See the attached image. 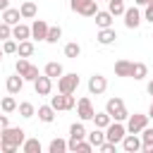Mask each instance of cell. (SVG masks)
Instances as JSON below:
<instances>
[{"mask_svg":"<svg viewBox=\"0 0 153 153\" xmlns=\"http://www.w3.org/2000/svg\"><path fill=\"white\" fill-rule=\"evenodd\" d=\"M141 146H143V141H141L136 134H127L124 141H122V148H124L127 153H136V151H141Z\"/></svg>","mask_w":153,"mask_h":153,"instance_id":"9a60e30c","label":"cell"},{"mask_svg":"<svg viewBox=\"0 0 153 153\" xmlns=\"http://www.w3.org/2000/svg\"><path fill=\"white\" fill-rule=\"evenodd\" d=\"M10 7V0H0V10H7Z\"/></svg>","mask_w":153,"mask_h":153,"instance_id":"ee69618b","label":"cell"},{"mask_svg":"<svg viewBox=\"0 0 153 153\" xmlns=\"http://www.w3.org/2000/svg\"><path fill=\"white\" fill-rule=\"evenodd\" d=\"M143 19L153 24V5H151V2H148V5H146V10H143Z\"/></svg>","mask_w":153,"mask_h":153,"instance_id":"60d3db41","label":"cell"},{"mask_svg":"<svg viewBox=\"0 0 153 153\" xmlns=\"http://www.w3.org/2000/svg\"><path fill=\"white\" fill-rule=\"evenodd\" d=\"M60 38H62V29H60L57 24L50 26V29H48V36H45V43H57Z\"/></svg>","mask_w":153,"mask_h":153,"instance_id":"e575fe53","label":"cell"},{"mask_svg":"<svg viewBox=\"0 0 153 153\" xmlns=\"http://www.w3.org/2000/svg\"><path fill=\"white\" fill-rule=\"evenodd\" d=\"M115 38H117V33H115V29H112V26H110V29H98L96 41H98L100 45H110V43H115Z\"/></svg>","mask_w":153,"mask_h":153,"instance_id":"e0dca14e","label":"cell"},{"mask_svg":"<svg viewBox=\"0 0 153 153\" xmlns=\"http://www.w3.org/2000/svg\"><path fill=\"white\" fill-rule=\"evenodd\" d=\"M14 69H17L26 81H36V79L41 76V74H38V67H36V65H31L26 57H19V60H17V65H14Z\"/></svg>","mask_w":153,"mask_h":153,"instance_id":"277c9868","label":"cell"},{"mask_svg":"<svg viewBox=\"0 0 153 153\" xmlns=\"http://www.w3.org/2000/svg\"><path fill=\"white\" fill-rule=\"evenodd\" d=\"M22 153H41V141L38 139H26L22 146Z\"/></svg>","mask_w":153,"mask_h":153,"instance_id":"f546056e","label":"cell"},{"mask_svg":"<svg viewBox=\"0 0 153 153\" xmlns=\"http://www.w3.org/2000/svg\"><path fill=\"white\" fill-rule=\"evenodd\" d=\"M76 115H79V120H81V122H86V120H93L96 110H93V103H91V98H88V96L79 98V103H76Z\"/></svg>","mask_w":153,"mask_h":153,"instance_id":"ba28073f","label":"cell"},{"mask_svg":"<svg viewBox=\"0 0 153 153\" xmlns=\"http://www.w3.org/2000/svg\"><path fill=\"white\" fill-rule=\"evenodd\" d=\"M151 5H153V0H151Z\"/></svg>","mask_w":153,"mask_h":153,"instance_id":"c3c4849f","label":"cell"},{"mask_svg":"<svg viewBox=\"0 0 153 153\" xmlns=\"http://www.w3.org/2000/svg\"><path fill=\"white\" fill-rule=\"evenodd\" d=\"M79 100H74V93H60V96H53L50 98V105L55 110H74Z\"/></svg>","mask_w":153,"mask_h":153,"instance_id":"52a82bcc","label":"cell"},{"mask_svg":"<svg viewBox=\"0 0 153 153\" xmlns=\"http://www.w3.org/2000/svg\"><path fill=\"white\" fill-rule=\"evenodd\" d=\"M122 17H124V26H127V29H139V24L143 22V14L139 12L136 5H134V7H127Z\"/></svg>","mask_w":153,"mask_h":153,"instance_id":"9c48e42d","label":"cell"},{"mask_svg":"<svg viewBox=\"0 0 153 153\" xmlns=\"http://www.w3.org/2000/svg\"><path fill=\"white\" fill-rule=\"evenodd\" d=\"M26 141V131L19 127H5L0 134V143H10V146H24Z\"/></svg>","mask_w":153,"mask_h":153,"instance_id":"6da1fadb","label":"cell"},{"mask_svg":"<svg viewBox=\"0 0 153 153\" xmlns=\"http://www.w3.org/2000/svg\"><path fill=\"white\" fill-rule=\"evenodd\" d=\"M55 112H57V110H55L53 105H41V108L36 110L38 120H41V122H45V124H50V122L55 120Z\"/></svg>","mask_w":153,"mask_h":153,"instance_id":"ac0fdd59","label":"cell"},{"mask_svg":"<svg viewBox=\"0 0 153 153\" xmlns=\"http://www.w3.org/2000/svg\"><path fill=\"white\" fill-rule=\"evenodd\" d=\"M12 29H14V26H10L7 22H2V24H0V38H2V41L12 38Z\"/></svg>","mask_w":153,"mask_h":153,"instance_id":"f35d334b","label":"cell"},{"mask_svg":"<svg viewBox=\"0 0 153 153\" xmlns=\"http://www.w3.org/2000/svg\"><path fill=\"white\" fill-rule=\"evenodd\" d=\"M91 2H93V0H69V7H72V12L84 14V12H86V7H88Z\"/></svg>","mask_w":153,"mask_h":153,"instance_id":"d6a6232c","label":"cell"},{"mask_svg":"<svg viewBox=\"0 0 153 153\" xmlns=\"http://www.w3.org/2000/svg\"><path fill=\"white\" fill-rule=\"evenodd\" d=\"M108 10L117 17V14H124L127 7H124V0H108Z\"/></svg>","mask_w":153,"mask_h":153,"instance_id":"836d02e7","label":"cell"},{"mask_svg":"<svg viewBox=\"0 0 153 153\" xmlns=\"http://www.w3.org/2000/svg\"><path fill=\"white\" fill-rule=\"evenodd\" d=\"M24 81H26V79H24L19 72H17V74H12V76H7V81H5L7 93H12V96H14V93H19V91H22V86H24Z\"/></svg>","mask_w":153,"mask_h":153,"instance_id":"5bb4252c","label":"cell"},{"mask_svg":"<svg viewBox=\"0 0 153 153\" xmlns=\"http://www.w3.org/2000/svg\"><path fill=\"white\" fill-rule=\"evenodd\" d=\"M14 110H19V105H17V100H14V98H12V93H10V96H5V98H2V112H7V115H10V112H14Z\"/></svg>","mask_w":153,"mask_h":153,"instance_id":"d590c367","label":"cell"},{"mask_svg":"<svg viewBox=\"0 0 153 153\" xmlns=\"http://www.w3.org/2000/svg\"><path fill=\"white\" fill-rule=\"evenodd\" d=\"M131 67H134V62H129V60H117V62H115V74H117V76H131Z\"/></svg>","mask_w":153,"mask_h":153,"instance_id":"603a6c76","label":"cell"},{"mask_svg":"<svg viewBox=\"0 0 153 153\" xmlns=\"http://www.w3.org/2000/svg\"><path fill=\"white\" fill-rule=\"evenodd\" d=\"M0 151H2V153H17V151H19V146H10V143H0Z\"/></svg>","mask_w":153,"mask_h":153,"instance_id":"b9f144b4","label":"cell"},{"mask_svg":"<svg viewBox=\"0 0 153 153\" xmlns=\"http://www.w3.org/2000/svg\"><path fill=\"white\" fill-rule=\"evenodd\" d=\"M127 134H129V131H127V124H122V122H117V120H112V124L105 129V139L112 141V143H122Z\"/></svg>","mask_w":153,"mask_h":153,"instance_id":"5b68a950","label":"cell"},{"mask_svg":"<svg viewBox=\"0 0 153 153\" xmlns=\"http://www.w3.org/2000/svg\"><path fill=\"white\" fill-rule=\"evenodd\" d=\"M148 115H141V112H134V115H129V120H127V131L129 134H141L146 127H148Z\"/></svg>","mask_w":153,"mask_h":153,"instance_id":"8992f818","label":"cell"},{"mask_svg":"<svg viewBox=\"0 0 153 153\" xmlns=\"http://www.w3.org/2000/svg\"><path fill=\"white\" fill-rule=\"evenodd\" d=\"M19 19H24L19 10H12V7L2 10V22H7L10 26H17V24H19Z\"/></svg>","mask_w":153,"mask_h":153,"instance_id":"d6986e66","label":"cell"},{"mask_svg":"<svg viewBox=\"0 0 153 153\" xmlns=\"http://www.w3.org/2000/svg\"><path fill=\"white\" fill-rule=\"evenodd\" d=\"M93 124H96V127H100V129H108V127L112 124V115H110L108 110L96 112V115H93Z\"/></svg>","mask_w":153,"mask_h":153,"instance_id":"ffe728a7","label":"cell"},{"mask_svg":"<svg viewBox=\"0 0 153 153\" xmlns=\"http://www.w3.org/2000/svg\"><path fill=\"white\" fill-rule=\"evenodd\" d=\"M12 38H17V41H26V38H31V26H26V24H17L14 29H12Z\"/></svg>","mask_w":153,"mask_h":153,"instance_id":"7402d4cb","label":"cell"},{"mask_svg":"<svg viewBox=\"0 0 153 153\" xmlns=\"http://www.w3.org/2000/svg\"><path fill=\"white\" fill-rule=\"evenodd\" d=\"M17 55H19V57H31V55H33V43H31V38H26V41H19Z\"/></svg>","mask_w":153,"mask_h":153,"instance_id":"83f0119b","label":"cell"},{"mask_svg":"<svg viewBox=\"0 0 153 153\" xmlns=\"http://www.w3.org/2000/svg\"><path fill=\"white\" fill-rule=\"evenodd\" d=\"M19 115H22L24 120H29V117H33V115H36V108H33V103H29V100H24V103H19Z\"/></svg>","mask_w":153,"mask_h":153,"instance_id":"1f68e13d","label":"cell"},{"mask_svg":"<svg viewBox=\"0 0 153 153\" xmlns=\"http://www.w3.org/2000/svg\"><path fill=\"white\" fill-rule=\"evenodd\" d=\"M131 76H134V79H146V76H148V67H146L143 62H134V67H131Z\"/></svg>","mask_w":153,"mask_h":153,"instance_id":"4dcf8cb0","label":"cell"},{"mask_svg":"<svg viewBox=\"0 0 153 153\" xmlns=\"http://www.w3.org/2000/svg\"><path fill=\"white\" fill-rule=\"evenodd\" d=\"M48 29H50V24L45 19H33V24H31V38L33 41H45Z\"/></svg>","mask_w":153,"mask_h":153,"instance_id":"7c38bea8","label":"cell"},{"mask_svg":"<svg viewBox=\"0 0 153 153\" xmlns=\"http://www.w3.org/2000/svg\"><path fill=\"white\" fill-rule=\"evenodd\" d=\"M43 74H48V76H53V79H60V76L65 74V69H62L60 62H48L45 69H43Z\"/></svg>","mask_w":153,"mask_h":153,"instance_id":"484cf974","label":"cell"},{"mask_svg":"<svg viewBox=\"0 0 153 153\" xmlns=\"http://www.w3.org/2000/svg\"><path fill=\"white\" fill-rule=\"evenodd\" d=\"M65 151H69V141L65 139H53L48 143V153H65Z\"/></svg>","mask_w":153,"mask_h":153,"instance_id":"d4e9b609","label":"cell"},{"mask_svg":"<svg viewBox=\"0 0 153 153\" xmlns=\"http://www.w3.org/2000/svg\"><path fill=\"white\" fill-rule=\"evenodd\" d=\"M86 139H88V141H91L96 148H98L103 141H108V139H105V129H100V127H96L93 131H88V136H86Z\"/></svg>","mask_w":153,"mask_h":153,"instance_id":"4316f807","label":"cell"},{"mask_svg":"<svg viewBox=\"0 0 153 153\" xmlns=\"http://www.w3.org/2000/svg\"><path fill=\"white\" fill-rule=\"evenodd\" d=\"M33 88H36V93H38V96H48V93L53 91V76L41 74V76L33 81Z\"/></svg>","mask_w":153,"mask_h":153,"instance_id":"4fadbf2b","label":"cell"},{"mask_svg":"<svg viewBox=\"0 0 153 153\" xmlns=\"http://www.w3.org/2000/svg\"><path fill=\"white\" fill-rule=\"evenodd\" d=\"M86 136H88L86 127H84L81 122H74V124L69 127V151H74V148H76V143H79L81 139H86Z\"/></svg>","mask_w":153,"mask_h":153,"instance_id":"30bf717a","label":"cell"},{"mask_svg":"<svg viewBox=\"0 0 153 153\" xmlns=\"http://www.w3.org/2000/svg\"><path fill=\"white\" fill-rule=\"evenodd\" d=\"M148 2H151V0H134V5H141V7H146Z\"/></svg>","mask_w":153,"mask_h":153,"instance_id":"f6af8a7d","label":"cell"},{"mask_svg":"<svg viewBox=\"0 0 153 153\" xmlns=\"http://www.w3.org/2000/svg\"><path fill=\"white\" fill-rule=\"evenodd\" d=\"M146 91H148V93H151V96H153V79H151V81H148V86H146Z\"/></svg>","mask_w":153,"mask_h":153,"instance_id":"bcb514c9","label":"cell"},{"mask_svg":"<svg viewBox=\"0 0 153 153\" xmlns=\"http://www.w3.org/2000/svg\"><path fill=\"white\" fill-rule=\"evenodd\" d=\"M17 48H19V43H17V41H12V38H7V41L2 43V53H5V55L17 53Z\"/></svg>","mask_w":153,"mask_h":153,"instance_id":"8d00e7d4","label":"cell"},{"mask_svg":"<svg viewBox=\"0 0 153 153\" xmlns=\"http://www.w3.org/2000/svg\"><path fill=\"white\" fill-rule=\"evenodd\" d=\"M93 148H96V146H93L91 141H84V139H81V141L76 143V148H74V151H76V153H91Z\"/></svg>","mask_w":153,"mask_h":153,"instance_id":"74e56055","label":"cell"},{"mask_svg":"<svg viewBox=\"0 0 153 153\" xmlns=\"http://www.w3.org/2000/svg\"><path fill=\"white\" fill-rule=\"evenodd\" d=\"M19 12H22V17H24V19H33V17L38 14V7H36V2H33V0H26V2H22Z\"/></svg>","mask_w":153,"mask_h":153,"instance_id":"44dd1931","label":"cell"},{"mask_svg":"<svg viewBox=\"0 0 153 153\" xmlns=\"http://www.w3.org/2000/svg\"><path fill=\"white\" fill-rule=\"evenodd\" d=\"M148 117L153 120V103H151V108H148Z\"/></svg>","mask_w":153,"mask_h":153,"instance_id":"7dc6e473","label":"cell"},{"mask_svg":"<svg viewBox=\"0 0 153 153\" xmlns=\"http://www.w3.org/2000/svg\"><path fill=\"white\" fill-rule=\"evenodd\" d=\"M98 2H100V0H98Z\"/></svg>","mask_w":153,"mask_h":153,"instance_id":"681fc988","label":"cell"},{"mask_svg":"<svg viewBox=\"0 0 153 153\" xmlns=\"http://www.w3.org/2000/svg\"><path fill=\"white\" fill-rule=\"evenodd\" d=\"M141 141H143L141 151H143V153H153V129H151V127H146V129L141 131Z\"/></svg>","mask_w":153,"mask_h":153,"instance_id":"cb8c5ba5","label":"cell"},{"mask_svg":"<svg viewBox=\"0 0 153 153\" xmlns=\"http://www.w3.org/2000/svg\"><path fill=\"white\" fill-rule=\"evenodd\" d=\"M115 148H117V143H112V141H103V143L98 146L100 153H115Z\"/></svg>","mask_w":153,"mask_h":153,"instance_id":"ab89813d","label":"cell"},{"mask_svg":"<svg viewBox=\"0 0 153 153\" xmlns=\"http://www.w3.org/2000/svg\"><path fill=\"white\" fill-rule=\"evenodd\" d=\"M79 55H81V45H79V43H74V41H72V43H67V45H65V57L76 60Z\"/></svg>","mask_w":153,"mask_h":153,"instance_id":"f1b7e54d","label":"cell"},{"mask_svg":"<svg viewBox=\"0 0 153 153\" xmlns=\"http://www.w3.org/2000/svg\"><path fill=\"white\" fill-rule=\"evenodd\" d=\"M112 19H115V14H112L110 10H100V12L96 14V26H98V29H110V26H112Z\"/></svg>","mask_w":153,"mask_h":153,"instance_id":"2e32d148","label":"cell"},{"mask_svg":"<svg viewBox=\"0 0 153 153\" xmlns=\"http://www.w3.org/2000/svg\"><path fill=\"white\" fill-rule=\"evenodd\" d=\"M105 88H108V79L103 74H93L88 79V93L91 96H100V93H105Z\"/></svg>","mask_w":153,"mask_h":153,"instance_id":"8fae6325","label":"cell"},{"mask_svg":"<svg viewBox=\"0 0 153 153\" xmlns=\"http://www.w3.org/2000/svg\"><path fill=\"white\" fill-rule=\"evenodd\" d=\"M105 110L112 115V120H117V122H124V120H129V112H127V108H124V100L120 98V96H115V98H110L108 103H105Z\"/></svg>","mask_w":153,"mask_h":153,"instance_id":"7a4b0ae2","label":"cell"},{"mask_svg":"<svg viewBox=\"0 0 153 153\" xmlns=\"http://www.w3.org/2000/svg\"><path fill=\"white\" fill-rule=\"evenodd\" d=\"M0 127L5 129V127H10V117H7V112L5 115H0Z\"/></svg>","mask_w":153,"mask_h":153,"instance_id":"7bdbcfd3","label":"cell"},{"mask_svg":"<svg viewBox=\"0 0 153 153\" xmlns=\"http://www.w3.org/2000/svg\"><path fill=\"white\" fill-rule=\"evenodd\" d=\"M79 88V74L76 72H67L57 79V91L60 93H76Z\"/></svg>","mask_w":153,"mask_h":153,"instance_id":"3957f363","label":"cell"}]
</instances>
